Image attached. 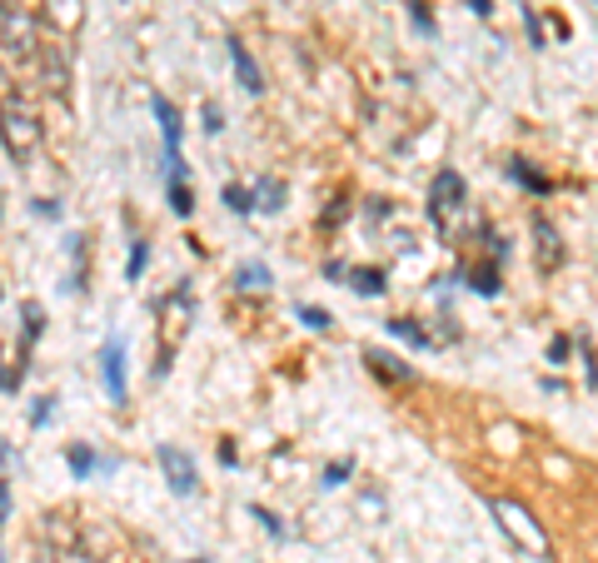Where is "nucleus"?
<instances>
[{"instance_id": "1a4fd4ad", "label": "nucleus", "mask_w": 598, "mask_h": 563, "mask_svg": "<svg viewBox=\"0 0 598 563\" xmlns=\"http://www.w3.org/2000/svg\"><path fill=\"white\" fill-rule=\"evenodd\" d=\"M46 20L60 36H75L85 26V0H46Z\"/></svg>"}, {"instance_id": "f257e3e1", "label": "nucleus", "mask_w": 598, "mask_h": 563, "mask_svg": "<svg viewBox=\"0 0 598 563\" xmlns=\"http://www.w3.org/2000/svg\"><path fill=\"white\" fill-rule=\"evenodd\" d=\"M489 514L499 518V528H504L509 538L523 548V554L533 558H549V534H543V524L529 514V508L519 504V498H489Z\"/></svg>"}, {"instance_id": "f704fd0d", "label": "nucleus", "mask_w": 598, "mask_h": 563, "mask_svg": "<svg viewBox=\"0 0 598 563\" xmlns=\"http://www.w3.org/2000/svg\"><path fill=\"white\" fill-rule=\"evenodd\" d=\"M469 10H474V15H489V10H494V0H469Z\"/></svg>"}, {"instance_id": "473e14b6", "label": "nucleus", "mask_w": 598, "mask_h": 563, "mask_svg": "<svg viewBox=\"0 0 598 563\" xmlns=\"http://www.w3.org/2000/svg\"><path fill=\"white\" fill-rule=\"evenodd\" d=\"M549 359H553V364H563V359H569V339H553V344H549Z\"/></svg>"}, {"instance_id": "9d476101", "label": "nucleus", "mask_w": 598, "mask_h": 563, "mask_svg": "<svg viewBox=\"0 0 598 563\" xmlns=\"http://www.w3.org/2000/svg\"><path fill=\"white\" fill-rule=\"evenodd\" d=\"M230 60H234V76H240L244 90L260 95V90H264V76H260V66H254L250 46H244V40H234V36H230Z\"/></svg>"}, {"instance_id": "6ab92c4d", "label": "nucleus", "mask_w": 598, "mask_h": 563, "mask_svg": "<svg viewBox=\"0 0 598 563\" xmlns=\"http://www.w3.org/2000/svg\"><path fill=\"white\" fill-rule=\"evenodd\" d=\"M95 464H100V459H95L90 444H70V469H75V479H90Z\"/></svg>"}, {"instance_id": "f8f14e48", "label": "nucleus", "mask_w": 598, "mask_h": 563, "mask_svg": "<svg viewBox=\"0 0 598 563\" xmlns=\"http://www.w3.org/2000/svg\"><path fill=\"white\" fill-rule=\"evenodd\" d=\"M254 205H260L264 215H280L284 210V179H260V185H254Z\"/></svg>"}, {"instance_id": "9b49d317", "label": "nucleus", "mask_w": 598, "mask_h": 563, "mask_svg": "<svg viewBox=\"0 0 598 563\" xmlns=\"http://www.w3.org/2000/svg\"><path fill=\"white\" fill-rule=\"evenodd\" d=\"M365 364H369L379 379H394V384H409V379H414V369L399 364L394 354H384V349H365Z\"/></svg>"}, {"instance_id": "c9c22d12", "label": "nucleus", "mask_w": 598, "mask_h": 563, "mask_svg": "<svg viewBox=\"0 0 598 563\" xmlns=\"http://www.w3.org/2000/svg\"><path fill=\"white\" fill-rule=\"evenodd\" d=\"M190 563H200V558H190Z\"/></svg>"}, {"instance_id": "423d86ee", "label": "nucleus", "mask_w": 598, "mask_h": 563, "mask_svg": "<svg viewBox=\"0 0 598 563\" xmlns=\"http://www.w3.org/2000/svg\"><path fill=\"white\" fill-rule=\"evenodd\" d=\"M160 469H165V479H170L175 494H195V488H200L195 459H190L185 449H175V444H160Z\"/></svg>"}, {"instance_id": "c85d7f7f", "label": "nucleus", "mask_w": 598, "mask_h": 563, "mask_svg": "<svg viewBox=\"0 0 598 563\" xmlns=\"http://www.w3.org/2000/svg\"><path fill=\"white\" fill-rule=\"evenodd\" d=\"M519 15H523V26H529V40H533V46H543V26H539V15H533L529 5H519Z\"/></svg>"}, {"instance_id": "c756f323", "label": "nucleus", "mask_w": 598, "mask_h": 563, "mask_svg": "<svg viewBox=\"0 0 598 563\" xmlns=\"http://www.w3.org/2000/svg\"><path fill=\"white\" fill-rule=\"evenodd\" d=\"M579 354H583V369H589V384H598V364H593V349H589V334H579Z\"/></svg>"}, {"instance_id": "cd10ccee", "label": "nucleus", "mask_w": 598, "mask_h": 563, "mask_svg": "<svg viewBox=\"0 0 598 563\" xmlns=\"http://www.w3.org/2000/svg\"><path fill=\"white\" fill-rule=\"evenodd\" d=\"M250 514H254V518H260V524H264V528H270V534H274V538H284V524H280V518H274V514H270V508H260V504H254V508H250Z\"/></svg>"}, {"instance_id": "f3484780", "label": "nucleus", "mask_w": 598, "mask_h": 563, "mask_svg": "<svg viewBox=\"0 0 598 563\" xmlns=\"http://www.w3.org/2000/svg\"><path fill=\"white\" fill-rule=\"evenodd\" d=\"M170 210H175L180 220H190V215H195V195H190V185H185V179H170Z\"/></svg>"}, {"instance_id": "5701e85b", "label": "nucleus", "mask_w": 598, "mask_h": 563, "mask_svg": "<svg viewBox=\"0 0 598 563\" xmlns=\"http://www.w3.org/2000/svg\"><path fill=\"white\" fill-rule=\"evenodd\" d=\"M224 205H230L234 215H250V210H254V195H250L244 185H224Z\"/></svg>"}, {"instance_id": "aec40b11", "label": "nucleus", "mask_w": 598, "mask_h": 563, "mask_svg": "<svg viewBox=\"0 0 598 563\" xmlns=\"http://www.w3.org/2000/svg\"><path fill=\"white\" fill-rule=\"evenodd\" d=\"M355 294H384V270H349Z\"/></svg>"}, {"instance_id": "39448f33", "label": "nucleus", "mask_w": 598, "mask_h": 563, "mask_svg": "<svg viewBox=\"0 0 598 563\" xmlns=\"http://www.w3.org/2000/svg\"><path fill=\"white\" fill-rule=\"evenodd\" d=\"M100 379H105V394H110L115 404L130 399V389H125V344H120V334H110L105 349H100Z\"/></svg>"}, {"instance_id": "72a5a7b5", "label": "nucleus", "mask_w": 598, "mask_h": 563, "mask_svg": "<svg viewBox=\"0 0 598 563\" xmlns=\"http://www.w3.org/2000/svg\"><path fill=\"white\" fill-rule=\"evenodd\" d=\"M46 419H50V394L36 399V424H46Z\"/></svg>"}, {"instance_id": "dca6fc26", "label": "nucleus", "mask_w": 598, "mask_h": 563, "mask_svg": "<svg viewBox=\"0 0 598 563\" xmlns=\"http://www.w3.org/2000/svg\"><path fill=\"white\" fill-rule=\"evenodd\" d=\"M509 175H514L519 185L529 189V195H549V179H543L539 169H529V165H523V160H514V165H509Z\"/></svg>"}, {"instance_id": "bb28decb", "label": "nucleus", "mask_w": 598, "mask_h": 563, "mask_svg": "<svg viewBox=\"0 0 598 563\" xmlns=\"http://www.w3.org/2000/svg\"><path fill=\"white\" fill-rule=\"evenodd\" d=\"M409 15L419 20V30H424V36H434V15H429V5H424V0H409Z\"/></svg>"}, {"instance_id": "412c9836", "label": "nucleus", "mask_w": 598, "mask_h": 563, "mask_svg": "<svg viewBox=\"0 0 598 563\" xmlns=\"http://www.w3.org/2000/svg\"><path fill=\"white\" fill-rule=\"evenodd\" d=\"M20 320H26V344H36L40 329H46V310H40L36 300H26V304H20Z\"/></svg>"}, {"instance_id": "7c9ffc66", "label": "nucleus", "mask_w": 598, "mask_h": 563, "mask_svg": "<svg viewBox=\"0 0 598 563\" xmlns=\"http://www.w3.org/2000/svg\"><path fill=\"white\" fill-rule=\"evenodd\" d=\"M20 474V454H15V444L5 439V479H15Z\"/></svg>"}, {"instance_id": "2eb2a0df", "label": "nucleus", "mask_w": 598, "mask_h": 563, "mask_svg": "<svg viewBox=\"0 0 598 563\" xmlns=\"http://www.w3.org/2000/svg\"><path fill=\"white\" fill-rule=\"evenodd\" d=\"M66 250H70V290L80 294L85 290V235H70Z\"/></svg>"}, {"instance_id": "20e7f679", "label": "nucleus", "mask_w": 598, "mask_h": 563, "mask_svg": "<svg viewBox=\"0 0 598 563\" xmlns=\"http://www.w3.org/2000/svg\"><path fill=\"white\" fill-rule=\"evenodd\" d=\"M190 290H180V294H170V304H165V314H160V374L170 369V354H175V339H185V329H190Z\"/></svg>"}, {"instance_id": "2f4dec72", "label": "nucleus", "mask_w": 598, "mask_h": 563, "mask_svg": "<svg viewBox=\"0 0 598 563\" xmlns=\"http://www.w3.org/2000/svg\"><path fill=\"white\" fill-rule=\"evenodd\" d=\"M205 130H210V135H220V130H224V115L215 110V105H205Z\"/></svg>"}, {"instance_id": "a211bd4d", "label": "nucleus", "mask_w": 598, "mask_h": 563, "mask_svg": "<svg viewBox=\"0 0 598 563\" xmlns=\"http://www.w3.org/2000/svg\"><path fill=\"white\" fill-rule=\"evenodd\" d=\"M234 284H240V290H270V270H264V264H240V274H234Z\"/></svg>"}, {"instance_id": "393cba45", "label": "nucleus", "mask_w": 598, "mask_h": 563, "mask_svg": "<svg viewBox=\"0 0 598 563\" xmlns=\"http://www.w3.org/2000/svg\"><path fill=\"white\" fill-rule=\"evenodd\" d=\"M145 264H150V244H145V240H135V250H130V280H140Z\"/></svg>"}, {"instance_id": "b1692460", "label": "nucleus", "mask_w": 598, "mask_h": 563, "mask_svg": "<svg viewBox=\"0 0 598 563\" xmlns=\"http://www.w3.org/2000/svg\"><path fill=\"white\" fill-rule=\"evenodd\" d=\"M299 320H304L309 329H319V334H325V329H329V314L319 310V304H299Z\"/></svg>"}, {"instance_id": "a878e982", "label": "nucleus", "mask_w": 598, "mask_h": 563, "mask_svg": "<svg viewBox=\"0 0 598 563\" xmlns=\"http://www.w3.org/2000/svg\"><path fill=\"white\" fill-rule=\"evenodd\" d=\"M349 469H355V464H349V459H339V464H329V469H325V488H339V484H345V479H349Z\"/></svg>"}, {"instance_id": "0eeeda50", "label": "nucleus", "mask_w": 598, "mask_h": 563, "mask_svg": "<svg viewBox=\"0 0 598 563\" xmlns=\"http://www.w3.org/2000/svg\"><path fill=\"white\" fill-rule=\"evenodd\" d=\"M0 26H5V60H30L36 56V40H30V20L15 5H0Z\"/></svg>"}, {"instance_id": "f03ea898", "label": "nucleus", "mask_w": 598, "mask_h": 563, "mask_svg": "<svg viewBox=\"0 0 598 563\" xmlns=\"http://www.w3.org/2000/svg\"><path fill=\"white\" fill-rule=\"evenodd\" d=\"M464 205H469L464 175H459V169H439V175H434V185H429V220L439 225V235H454Z\"/></svg>"}, {"instance_id": "7ed1b4c3", "label": "nucleus", "mask_w": 598, "mask_h": 563, "mask_svg": "<svg viewBox=\"0 0 598 563\" xmlns=\"http://www.w3.org/2000/svg\"><path fill=\"white\" fill-rule=\"evenodd\" d=\"M36 145H40V120L15 100V95H5V155L15 165H26L30 155H36Z\"/></svg>"}, {"instance_id": "ddd939ff", "label": "nucleus", "mask_w": 598, "mask_h": 563, "mask_svg": "<svg viewBox=\"0 0 598 563\" xmlns=\"http://www.w3.org/2000/svg\"><path fill=\"white\" fill-rule=\"evenodd\" d=\"M26 369H30V344L20 339L15 359H10V369H5V399H15V394H20V384H26Z\"/></svg>"}, {"instance_id": "4be33fe9", "label": "nucleus", "mask_w": 598, "mask_h": 563, "mask_svg": "<svg viewBox=\"0 0 598 563\" xmlns=\"http://www.w3.org/2000/svg\"><path fill=\"white\" fill-rule=\"evenodd\" d=\"M389 329H394L399 339H409V344H419V349H429V344H434V334H424V329L414 324V320H389Z\"/></svg>"}, {"instance_id": "4468645a", "label": "nucleus", "mask_w": 598, "mask_h": 563, "mask_svg": "<svg viewBox=\"0 0 598 563\" xmlns=\"http://www.w3.org/2000/svg\"><path fill=\"white\" fill-rule=\"evenodd\" d=\"M464 280H469V290H479V294H499V270H494V260H484V264H474V270H464Z\"/></svg>"}, {"instance_id": "6e6552de", "label": "nucleus", "mask_w": 598, "mask_h": 563, "mask_svg": "<svg viewBox=\"0 0 598 563\" xmlns=\"http://www.w3.org/2000/svg\"><path fill=\"white\" fill-rule=\"evenodd\" d=\"M563 240H559V230H553V220H543V215H533V260H539V270L543 274H553V270H563Z\"/></svg>"}]
</instances>
